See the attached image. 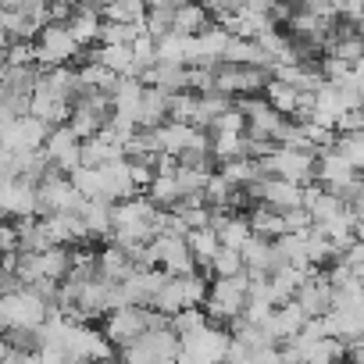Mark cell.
I'll return each mask as SVG.
<instances>
[{
  "instance_id": "obj_21",
  "label": "cell",
  "mask_w": 364,
  "mask_h": 364,
  "mask_svg": "<svg viewBox=\"0 0 364 364\" xmlns=\"http://www.w3.org/2000/svg\"><path fill=\"white\" fill-rule=\"evenodd\" d=\"M79 218H82L90 240H104V243L111 240V232H114V204H107V200H86L82 211H79Z\"/></svg>"
},
{
  "instance_id": "obj_50",
  "label": "cell",
  "mask_w": 364,
  "mask_h": 364,
  "mask_svg": "<svg viewBox=\"0 0 364 364\" xmlns=\"http://www.w3.org/2000/svg\"><path fill=\"white\" fill-rule=\"evenodd\" d=\"M22 360H26V353H18V350L4 346V357H0V364H22Z\"/></svg>"
},
{
  "instance_id": "obj_37",
  "label": "cell",
  "mask_w": 364,
  "mask_h": 364,
  "mask_svg": "<svg viewBox=\"0 0 364 364\" xmlns=\"http://www.w3.org/2000/svg\"><path fill=\"white\" fill-rule=\"evenodd\" d=\"M186 40H190V36H178V33L161 36V40H157V65L186 68Z\"/></svg>"
},
{
  "instance_id": "obj_38",
  "label": "cell",
  "mask_w": 364,
  "mask_h": 364,
  "mask_svg": "<svg viewBox=\"0 0 364 364\" xmlns=\"http://www.w3.org/2000/svg\"><path fill=\"white\" fill-rule=\"evenodd\" d=\"M218 236H222V247H229V250H240V254H243V247L254 240L250 215H236V218H232V222H229V225L218 232Z\"/></svg>"
},
{
  "instance_id": "obj_42",
  "label": "cell",
  "mask_w": 364,
  "mask_h": 364,
  "mask_svg": "<svg viewBox=\"0 0 364 364\" xmlns=\"http://www.w3.org/2000/svg\"><path fill=\"white\" fill-rule=\"evenodd\" d=\"M197 111H200V93L186 90V93H175L171 97V122L197 125Z\"/></svg>"
},
{
  "instance_id": "obj_16",
  "label": "cell",
  "mask_w": 364,
  "mask_h": 364,
  "mask_svg": "<svg viewBox=\"0 0 364 364\" xmlns=\"http://www.w3.org/2000/svg\"><path fill=\"white\" fill-rule=\"evenodd\" d=\"M100 175H104V190H107V200H111V204H125V200L139 197L136 178H132V161H129V157H118V161L104 164Z\"/></svg>"
},
{
  "instance_id": "obj_12",
  "label": "cell",
  "mask_w": 364,
  "mask_h": 364,
  "mask_svg": "<svg viewBox=\"0 0 364 364\" xmlns=\"http://www.w3.org/2000/svg\"><path fill=\"white\" fill-rule=\"evenodd\" d=\"M296 304L307 318H328L336 307V286L328 282V272L311 268V279L296 289Z\"/></svg>"
},
{
  "instance_id": "obj_36",
  "label": "cell",
  "mask_w": 364,
  "mask_h": 364,
  "mask_svg": "<svg viewBox=\"0 0 364 364\" xmlns=\"http://www.w3.org/2000/svg\"><path fill=\"white\" fill-rule=\"evenodd\" d=\"M240 190L232 186V182L222 175V171H215L211 178H208V190H204V200H208V208H215V211H232V197H236Z\"/></svg>"
},
{
  "instance_id": "obj_35",
  "label": "cell",
  "mask_w": 364,
  "mask_h": 364,
  "mask_svg": "<svg viewBox=\"0 0 364 364\" xmlns=\"http://www.w3.org/2000/svg\"><path fill=\"white\" fill-rule=\"evenodd\" d=\"M18 236H22V254H47V250L54 247L40 218H26V222H18Z\"/></svg>"
},
{
  "instance_id": "obj_49",
  "label": "cell",
  "mask_w": 364,
  "mask_h": 364,
  "mask_svg": "<svg viewBox=\"0 0 364 364\" xmlns=\"http://www.w3.org/2000/svg\"><path fill=\"white\" fill-rule=\"evenodd\" d=\"M343 261H346L350 268H357V272H364V243L357 240V243H353V247L346 250V257H343Z\"/></svg>"
},
{
  "instance_id": "obj_23",
  "label": "cell",
  "mask_w": 364,
  "mask_h": 364,
  "mask_svg": "<svg viewBox=\"0 0 364 364\" xmlns=\"http://www.w3.org/2000/svg\"><path fill=\"white\" fill-rule=\"evenodd\" d=\"M97 268H100V275L107 279V282H114V286H122V282H129L139 268L132 264V257L125 254V250H118V247H104L100 254H97Z\"/></svg>"
},
{
  "instance_id": "obj_6",
  "label": "cell",
  "mask_w": 364,
  "mask_h": 364,
  "mask_svg": "<svg viewBox=\"0 0 364 364\" xmlns=\"http://www.w3.org/2000/svg\"><path fill=\"white\" fill-rule=\"evenodd\" d=\"M65 357L72 360H90V364H111L114 343L104 336V328L93 325H72L65 339Z\"/></svg>"
},
{
  "instance_id": "obj_25",
  "label": "cell",
  "mask_w": 364,
  "mask_h": 364,
  "mask_svg": "<svg viewBox=\"0 0 364 364\" xmlns=\"http://www.w3.org/2000/svg\"><path fill=\"white\" fill-rule=\"evenodd\" d=\"M143 86L164 90L168 97H175V93H186V90H190V68H175V65H154V68L143 75Z\"/></svg>"
},
{
  "instance_id": "obj_11",
  "label": "cell",
  "mask_w": 364,
  "mask_h": 364,
  "mask_svg": "<svg viewBox=\"0 0 364 364\" xmlns=\"http://www.w3.org/2000/svg\"><path fill=\"white\" fill-rule=\"evenodd\" d=\"M268 82H272V72H264V68L218 65V86H215V90H222V93H229V97L240 100V97H257V93H264Z\"/></svg>"
},
{
  "instance_id": "obj_15",
  "label": "cell",
  "mask_w": 364,
  "mask_h": 364,
  "mask_svg": "<svg viewBox=\"0 0 364 364\" xmlns=\"http://www.w3.org/2000/svg\"><path fill=\"white\" fill-rule=\"evenodd\" d=\"M236 107L247 114V136H254V139H275L279 136V129L286 125V118L264 100V97H240L236 100Z\"/></svg>"
},
{
  "instance_id": "obj_1",
  "label": "cell",
  "mask_w": 364,
  "mask_h": 364,
  "mask_svg": "<svg viewBox=\"0 0 364 364\" xmlns=\"http://www.w3.org/2000/svg\"><path fill=\"white\" fill-rule=\"evenodd\" d=\"M50 314H54V307L33 289H22L15 296H0V321H4V332H40L50 321Z\"/></svg>"
},
{
  "instance_id": "obj_27",
  "label": "cell",
  "mask_w": 364,
  "mask_h": 364,
  "mask_svg": "<svg viewBox=\"0 0 364 364\" xmlns=\"http://www.w3.org/2000/svg\"><path fill=\"white\" fill-rule=\"evenodd\" d=\"M143 97H146V86H143L139 79H122V86H118L114 97H111L114 114H125V118L136 122V114H139V107H143Z\"/></svg>"
},
{
  "instance_id": "obj_30",
  "label": "cell",
  "mask_w": 364,
  "mask_h": 364,
  "mask_svg": "<svg viewBox=\"0 0 364 364\" xmlns=\"http://www.w3.org/2000/svg\"><path fill=\"white\" fill-rule=\"evenodd\" d=\"M293 346H300V343H293ZM304 350V364H343L346 360V343H339V339H318V343H311V346H300Z\"/></svg>"
},
{
  "instance_id": "obj_45",
  "label": "cell",
  "mask_w": 364,
  "mask_h": 364,
  "mask_svg": "<svg viewBox=\"0 0 364 364\" xmlns=\"http://www.w3.org/2000/svg\"><path fill=\"white\" fill-rule=\"evenodd\" d=\"M336 150L364 175V132H350V136H339L336 139Z\"/></svg>"
},
{
  "instance_id": "obj_13",
  "label": "cell",
  "mask_w": 364,
  "mask_h": 364,
  "mask_svg": "<svg viewBox=\"0 0 364 364\" xmlns=\"http://www.w3.org/2000/svg\"><path fill=\"white\" fill-rule=\"evenodd\" d=\"M0 208H4L8 222H26V218H40V186L33 182H4L0 186Z\"/></svg>"
},
{
  "instance_id": "obj_2",
  "label": "cell",
  "mask_w": 364,
  "mask_h": 364,
  "mask_svg": "<svg viewBox=\"0 0 364 364\" xmlns=\"http://www.w3.org/2000/svg\"><path fill=\"white\" fill-rule=\"evenodd\" d=\"M247 304H250V275H240V279H215L204 311H208L211 325H232V321L243 318Z\"/></svg>"
},
{
  "instance_id": "obj_43",
  "label": "cell",
  "mask_w": 364,
  "mask_h": 364,
  "mask_svg": "<svg viewBox=\"0 0 364 364\" xmlns=\"http://www.w3.org/2000/svg\"><path fill=\"white\" fill-rule=\"evenodd\" d=\"M208 325H211V318H208L204 307H186V311H178L171 318V332H178V336H193V332H200Z\"/></svg>"
},
{
  "instance_id": "obj_17",
  "label": "cell",
  "mask_w": 364,
  "mask_h": 364,
  "mask_svg": "<svg viewBox=\"0 0 364 364\" xmlns=\"http://www.w3.org/2000/svg\"><path fill=\"white\" fill-rule=\"evenodd\" d=\"M360 171L339 154V150H328V154H321L318 157V182H321V186L328 190V193H343L346 186H350V182L357 178Z\"/></svg>"
},
{
  "instance_id": "obj_32",
  "label": "cell",
  "mask_w": 364,
  "mask_h": 364,
  "mask_svg": "<svg viewBox=\"0 0 364 364\" xmlns=\"http://www.w3.org/2000/svg\"><path fill=\"white\" fill-rule=\"evenodd\" d=\"M175 11H178L175 0H157V4H146V33L154 40L168 36L171 26H175Z\"/></svg>"
},
{
  "instance_id": "obj_40",
  "label": "cell",
  "mask_w": 364,
  "mask_h": 364,
  "mask_svg": "<svg viewBox=\"0 0 364 364\" xmlns=\"http://www.w3.org/2000/svg\"><path fill=\"white\" fill-rule=\"evenodd\" d=\"M275 247H279V254H282L286 264H293V268H314L311 257H307V236H282V240H275Z\"/></svg>"
},
{
  "instance_id": "obj_34",
  "label": "cell",
  "mask_w": 364,
  "mask_h": 364,
  "mask_svg": "<svg viewBox=\"0 0 364 364\" xmlns=\"http://www.w3.org/2000/svg\"><path fill=\"white\" fill-rule=\"evenodd\" d=\"M154 311H161V314H168V318H175L178 311H186L190 304H186V289H182V279H168V286L157 293V300L150 304Z\"/></svg>"
},
{
  "instance_id": "obj_7",
  "label": "cell",
  "mask_w": 364,
  "mask_h": 364,
  "mask_svg": "<svg viewBox=\"0 0 364 364\" xmlns=\"http://www.w3.org/2000/svg\"><path fill=\"white\" fill-rule=\"evenodd\" d=\"M146 332H150V307H122L104 318V336L114 343V350L139 343Z\"/></svg>"
},
{
  "instance_id": "obj_44",
  "label": "cell",
  "mask_w": 364,
  "mask_h": 364,
  "mask_svg": "<svg viewBox=\"0 0 364 364\" xmlns=\"http://www.w3.org/2000/svg\"><path fill=\"white\" fill-rule=\"evenodd\" d=\"M307 211H311V218H314V229H318V225H328V222H336V218L346 211V204H343L336 193H325V197H321L318 204H311Z\"/></svg>"
},
{
  "instance_id": "obj_47",
  "label": "cell",
  "mask_w": 364,
  "mask_h": 364,
  "mask_svg": "<svg viewBox=\"0 0 364 364\" xmlns=\"http://www.w3.org/2000/svg\"><path fill=\"white\" fill-rule=\"evenodd\" d=\"M4 54V65L11 68H33L36 65V43H15L11 50H0Z\"/></svg>"
},
{
  "instance_id": "obj_53",
  "label": "cell",
  "mask_w": 364,
  "mask_h": 364,
  "mask_svg": "<svg viewBox=\"0 0 364 364\" xmlns=\"http://www.w3.org/2000/svg\"><path fill=\"white\" fill-rule=\"evenodd\" d=\"M111 364H114V360H111Z\"/></svg>"
},
{
  "instance_id": "obj_31",
  "label": "cell",
  "mask_w": 364,
  "mask_h": 364,
  "mask_svg": "<svg viewBox=\"0 0 364 364\" xmlns=\"http://www.w3.org/2000/svg\"><path fill=\"white\" fill-rule=\"evenodd\" d=\"M104 22L143 26L146 22V4L143 0H111V4H104Z\"/></svg>"
},
{
  "instance_id": "obj_48",
  "label": "cell",
  "mask_w": 364,
  "mask_h": 364,
  "mask_svg": "<svg viewBox=\"0 0 364 364\" xmlns=\"http://www.w3.org/2000/svg\"><path fill=\"white\" fill-rule=\"evenodd\" d=\"M0 247H4V254H22L18 222H4V229H0Z\"/></svg>"
},
{
  "instance_id": "obj_14",
  "label": "cell",
  "mask_w": 364,
  "mask_h": 364,
  "mask_svg": "<svg viewBox=\"0 0 364 364\" xmlns=\"http://www.w3.org/2000/svg\"><path fill=\"white\" fill-rule=\"evenodd\" d=\"M50 132H54L50 125H43L40 118L29 114V118H22L15 125H0V146L11 150V154H18V150H43Z\"/></svg>"
},
{
  "instance_id": "obj_24",
  "label": "cell",
  "mask_w": 364,
  "mask_h": 364,
  "mask_svg": "<svg viewBox=\"0 0 364 364\" xmlns=\"http://www.w3.org/2000/svg\"><path fill=\"white\" fill-rule=\"evenodd\" d=\"M211 26H215V18H211L208 4H178L171 33H178V36H204Z\"/></svg>"
},
{
  "instance_id": "obj_39",
  "label": "cell",
  "mask_w": 364,
  "mask_h": 364,
  "mask_svg": "<svg viewBox=\"0 0 364 364\" xmlns=\"http://www.w3.org/2000/svg\"><path fill=\"white\" fill-rule=\"evenodd\" d=\"M72 182H75V190L86 197V200H107V190H104V175H100V168H79L75 175H72ZM111 204V200H107Z\"/></svg>"
},
{
  "instance_id": "obj_20",
  "label": "cell",
  "mask_w": 364,
  "mask_h": 364,
  "mask_svg": "<svg viewBox=\"0 0 364 364\" xmlns=\"http://www.w3.org/2000/svg\"><path fill=\"white\" fill-rule=\"evenodd\" d=\"M72 107L75 104H68V100H61V97H54L50 90H36V97H33V118H40L43 125H50V129H61V125H68V118H72Z\"/></svg>"
},
{
  "instance_id": "obj_4",
  "label": "cell",
  "mask_w": 364,
  "mask_h": 364,
  "mask_svg": "<svg viewBox=\"0 0 364 364\" xmlns=\"http://www.w3.org/2000/svg\"><path fill=\"white\" fill-rule=\"evenodd\" d=\"M86 204V197L75 190V182L61 171H50L40 182V222L54 218V215H79Z\"/></svg>"
},
{
  "instance_id": "obj_29",
  "label": "cell",
  "mask_w": 364,
  "mask_h": 364,
  "mask_svg": "<svg viewBox=\"0 0 364 364\" xmlns=\"http://www.w3.org/2000/svg\"><path fill=\"white\" fill-rule=\"evenodd\" d=\"M250 225H254V236L272 240V243L286 236V218H282L279 211L264 208V204H254V211H250Z\"/></svg>"
},
{
  "instance_id": "obj_51",
  "label": "cell",
  "mask_w": 364,
  "mask_h": 364,
  "mask_svg": "<svg viewBox=\"0 0 364 364\" xmlns=\"http://www.w3.org/2000/svg\"><path fill=\"white\" fill-rule=\"evenodd\" d=\"M357 240H360V243H364V225H360V229H357Z\"/></svg>"
},
{
  "instance_id": "obj_41",
  "label": "cell",
  "mask_w": 364,
  "mask_h": 364,
  "mask_svg": "<svg viewBox=\"0 0 364 364\" xmlns=\"http://www.w3.org/2000/svg\"><path fill=\"white\" fill-rule=\"evenodd\" d=\"M211 272H215V279H240V275H247V261H243L240 250L222 247L218 257L211 261Z\"/></svg>"
},
{
  "instance_id": "obj_8",
  "label": "cell",
  "mask_w": 364,
  "mask_h": 364,
  "mask_svg": "<svg viewBox=\"0 0 364 364\" xmlns=\"http://www.w3.org/2000/svg\"><path fill=\"white\" fill-rule=\"evenodd\" d=\"M250 197L254 204H264L279 215H289L296 208H304V186L296 182H286V178H275V175H264L257 186H250Z\"/></svg>"
},
{
  "instance_id": "obj_5",
  "label": "cell",
  "mask_w": 364,
  "mask_h": 364,
  "mask_svg": "<svg viewBox=\"0 0 364 364\" xmlns=\"http://www.w3.org/2000/svg\"><path fill=\"white\" fill-rule=\"evenodd\" d=\"M261 168H264V175L296 182V186H311V182H318V157L311 150H286V146H279L268 161H261Z\"/></svg>"
},
{
  "instance_id": "obj_10",
  "label": "cell",
  "mask_w": 364,
  "mask_h": 364,
  "mask_svg": "<svg viewBox=\"0 0 364 364\" xmlns=\"http://www.w3.org/2000/svg\"><path fill=\"white\" fill-rule=\"evenodd\" d=\"M150 250H154V257H157V268H164V272L175 275V279L200 272V264H197V257H193V250H190V240H182V236H157V240L150 243Z\"/></svg>"
},
{
  "instance_id": "obj_52",
  "label": "cell",
  "mask_w": 364,
  "mask_h": 364,
  "mask_svg": "<svg viewBox=\"0 0 364 364\" xmlns=\"http://www.w3.org/2000/svg\"><path fill=\"white\" fill-rule=\"evenodd\" d=\"M360 279H364V272H360Z\"/></svg>"
},
{
  "instance_id": "obj_22",
  "label": "cell",
  "mask_w": 364,
  "mask_h": 364,
  "mask_svg": "<svg viewBox=\"0 0 364 364\" xmlns=\"http://www.w3.org/2000/svg\"><path fill=\"white\" fill-rule=\"evenodd\" d=\"M43 229L50 236L54 247H72V243H90V232L82 225L79 215H54V218H43Z\"/></svg>"
},
{
  "instance_id": "obj_33",
  "label": "cell",
  "mask_w": 364,
  "mask_h": 364,
  "mask_svg": "<svg viewBox=\"0 0 364 364\" xmlns=\"http://www.w3.org/2000/svg\"><path fill=\"white\" fill-rule=\"evenodd\" d=\"M186 240H190V250H193V257H197L200 272H204V268H211V261H215V257H218V250H222V236H218L215 229H200V232H190Z\"/></svg>"
},
{
  "instance_id": "obj_19",
  "label": "cell",
  "mask_w": 364,
  "mask_h": 364,
  "mask_svg": "<svg viewBox=\"0 0 364 364\" xmlns=\"http://www.w3.org/2000/svg\"><path fill=\"white\" fill-rule=\"evenodd\" d=\"M168 122H171V97H168L164 90L146 86V97H143V107H139V114H136V125L146 129V132H157V129L168 125Z\"/></svg>"
},
{
  "instance_id": "obj_9",
  "label": "cell",
  "mask_w": 364,
  "mask_h": 364,
  "mask_svg": "<svg viewBox=\"0 0 364 364\" xmlns=\"http://www.w3.org/2000/svg\"><path fill=\"white\" fill-rule=\"evenodd\" d=\"M82 47L75 43V36L68 33V26H47L43 33H40V40H36V65L40 68H61V65H68L75 54H79Z\"/></svg>"
},
{
  "instance_id": "obj_3",
  "label": "cell",
  "mask_w": 364,
  "mask_h": 364,
  "mask_svg": "<svg viewBox=\"0 0 364 364\" xmlns=\"http://www.w3.org/2000/svg\"><path fill=\"white\" fill-rule=\"evenodd\" d=\"M232 350V336L222 325H208L193 336H182L178 364H225Z\"/></svg>"
},
{
  "instance_id": "obj_46",
  "label": "cell",
  "mask_w": 364,
  "mask_h": 364,
  "mask_svg": "<svg viewBox=\"0 0 364 364\" xmlns=\"http://www.w3.org/2000/svg\"><path fill=\"white\" fill-rule=\"evenodd\" d=\"M247 114L240 111V107H232V111H225L215 125H211V136H247Z\"/></svg>"
},
{
  "instance_id": "obj_18",
  "label": "cell",
  "mask_w": 364,
  "mask_h": 364,
  "mask_svg": "<svg viewBox=\"0 0 364 364\" xmlns=\"http://www.w3.org/2000/svg\"><path fill=\"white\" fill-rule=\"evenodd\" d=\"M68 33L75 36L79 47L100 43V33H104V4H75V15H72V22H68Z\"/></svg>"
},
{
  "instance_id": "obj_26",
  "label": "cell",
  "mask_w": 364,
  "mask_h": 364,
  "mask_svg": "<svg viewBox=\"0 0 364 364\" xmlns=\"http://www.w3.org/2000/svg\"><path fill=\"white\" fill-rule=\"evenodd\" d=\"M36 268H40V282H65L72 272V250L68 247H50L47 254H36Z\"/></svg>"
},
{
  "instance_id": "obj_28",
  "label": "cell",
  "mask_w": 364,
  "mask_h": 364,
  "mask_svg": "<svg viewBox=\"0 0 364 364\" xmlns=\"http://www.w3.org/2000/svg\"><path fill=\"white\" fill-rule=\"evenodd\" d=\"M264 100H268L282 118H293V114L304 107V93H300V90H293V86H286V82H279V79H272V82H268Z\"/></svg>"
}]
</instances>
